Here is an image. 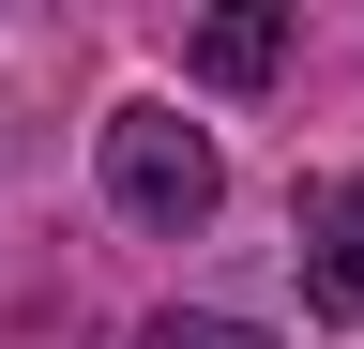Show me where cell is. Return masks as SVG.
Masks as SVG:
<instances>
[{
  "instance_id": "2",
  "label": "cell",
  "mask_w": 364,
  "mask_h": 349,
  "mask_svg": "<svg viewBox=\"0 0 364 349\" xmlns=\"http://www.w3.org/2000/svg\"><path fill=\"white\" fill-rule=\"evenodd\" d=\"M304 289H318V319H364V167L304 213Z\"/></svg>"
},
{
  "instance_id": "4",
  "label": "cell",
  "mask_w": 364,
  "mask_h": 349,
  "mask_svg": "<svg viewBox=\"0 0 364 349\" xmlns=\"http://www.w3.org/2000/svg\"><path fill=\"white\" fill-rule=\"evenodd\" d=\"M136 349H273V334H258V319H213V304H167Z\"/></svg>"
},
{
  "instance_id": "3",
  "label": "cell",
  "mask_w": 364,
  "mask_h": 349,
  "mask_svg": "<svg viewBox=\"0 0 364 349\" xmlns=\"http://www.w3.org/2000/svg\"><path fill=\"white\" fill-rule=\"evenodd\" d=\"M182 61H198L213 92H258V76L289 61V16H213V31H198V46H182Z\"/></svg>"
},
{
  "instance_id": "1",
  "label": "cell",
  "mask_w": 364,
  "mask_h": 349,
  "mask_svg": "<svg viewBox=\"0 0 364 349\" xmlns=\"http://www.w3.org/2000/svg\"><path fill=\"white\" fill-rule=\"evenodd\" d=\"M107 198L136 213V228H198V213L228 198V167H213V137L182 107H122L107 122Z\"/></svg>"
}]
</instances>
